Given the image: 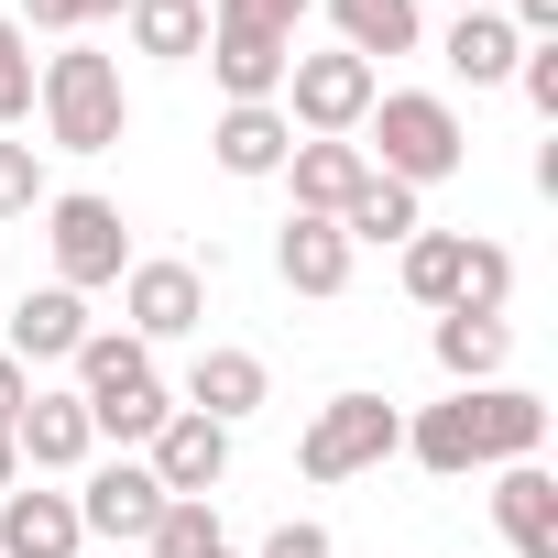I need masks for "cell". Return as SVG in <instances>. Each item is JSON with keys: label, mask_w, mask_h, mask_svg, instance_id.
Instances as JSON below:
<instances>
[{"label": "cell", "mask_w": 558, "mask_h": 558, "mask_svg": "<svg viewBox=\"0 0 558 558\" xmlns=\"http://www.w3.org/2000/svg\"><path fill=\"white\" fill-rule=\"evenodd\" d=\"M405 449H416V471H438V482L536 460V449H547V395H525V384H449V405L405 416Z\"/></svg>", "instance_id": "obj_1"}, {"label": "cell", "mask_w": 558, "mask_h": 558, "mask_svg": "<svg viewBox=\"0 0 558 558\" xmlns=\"http://www.w3.org/2000/svg\"><path fill=\"white\" fill-rule=\"evenodd\" d=\"M34 110H45V143H56V154H110V143L132 132L121 56H88V45L45 56V66H34Z\"/></svg>", "instance_id": "obj_2"}, {"label": "cell", "mask_w": 558, "mask_h": 558, "mask_svg": "<svg viewBox=\"0 0 558 558\" xmlns=\"http://www.w3.org/2000/svg\"><path fill=\"white\" fill-rule=\"evenodd\" d=\"M373 143H362V165L373 175H395V186H438V175H460L471 165V132H460V110L438 99V88H384L373 99V121H362Z\"/></svg>", "instance_id": "obj_3"}, {"label": "cell", "mask_w": 558, "mask_h": 558, "mask_svg": "<svg viewBox=\"0 0 558 558\" xmlns=\"http://www.w3.org/2000/svg\"><path fill=\"white\" fill-rule=\"evenodd\" d=\"M395 449H405L395 395H329V405L307 416V438H296V471H307V482H362V471H384Z\"/></svg>", "instance_id": "obj_4"}, {"label": "cell", "mask_w": 558, "mask_h": 558, "mask_svg": "<svg viewBox=\"0 0 558 558\" xmlns=\"http://www.w3.org/2000/svg\"><path fill=\"white\" fill-rule=\"evenodd\" d=\"M373 99H384V77L329 45V56H296V66H286V99H274V110H286L296 143H351V132L373 121Z\"/></svg>", "instance_id": "obj_5"}, {"label": "cell", "mask_w": 558, "mask_h": 558, "mask_svg": "<svg viewBox=\"0 0 558 558\" xmlns=\"http://www.w3.org/2000/svg\"><path fill=\"white\" fill-rule=\"evenodd\" d=\"M45 252H56V286H66V296L121 286V274H132V219H121L110 197L66 186V197H45Z\"/></svg>", "instance_id": "obj_6"}, {"label": "cell", "mask_w": 558, "mask_h": 558, "mask_svg": "<svg viewBox=\"0 0 558 558\" xmlns=\"http://www.w3.org/2000/svg\"><path fill=\"white\" fill-rule=\"evenodd\" d=\"M197 318H208V274L175 263V252H154V263L132 252V274H121V340L154 351V340H186Z\"/></svg>", "instance_id": "obj_7"}, {"label": "cell", "mask_w": 558, "mask_h": 558, "mask_svg": "<svg viewBox=\"0 0 558 558\" xmlns=\"http://www.w3.org/2000/svg\"><path fill=\"white\" fill-rule=\"evenodd\" d=\"M143 471H154L175 504H208V493L230 482V427H208V416H186V405H175V416L143 438Z\"/></svg>", "instance_id": "obj_8"}, {"label": "cell", "mask_w": 558, "mask_h": 558, "mask_svg": "<svg viewBox=\"0 0 558 558\" xmlns=\"http://www.w3.org/2000/svg\"><path fill=\"white\" fill-rule=\"evenodd\" d=\"M154 514H165V482H154L143 460H99V471L77 482V525H88V536H110V547H143V536H154Z\"/></svg>", "instance_id": "obj_9"}, {"label": "cell", "mask_w": 558, "mask_h": 558, "mask_svg": "<svg viewBox=\"0 0 558 558\" xmlns=\"http://www.w3.org/2000/svg\"><path fill=\"white\" fill-rule=\"evenodd\" d=\"M286 66H296V45H286V34H252V23H219V12H208V77L230 88V110L286 99Z\"/></svg>", "instance_id": "obj_10"}, {"label": "cell", "mask_w": 558, "mask_h": 558, "mask_svg": "<svg viewBox=\"0 0 558 558\" xmlns=\"http://www.w3.org/2000/svg\"><path fill=\"white\" fill-rule=\"evenodd\" d=\"M88 525H77V493L56 482H12L0 493V558H77Z\"/></svg>", "instance_id": "obj_11"}, {"label": "cell", "mask_w": 558, "mask_h": 558, "mask_svg": "<svg viewBox=\"0 0 558 558\" xmlns=\"http://www.w3.org/2000/svg\"><path fill=\"white\" fill-rule=\"evenodd\" d=\"M263 395H274L263 351H197V362H186V416H208V427L263 416Z\"/></svg>", "instance_id": "obj_12"}, {"label": "cell", "mask_w": 558, "mask_h": 558, "mask_svg": "<svg viewBox=\"0 0 558 558\" xmlns=\"http://www.w3.org/2000/svg\"><path fill=\"white\" fill-rule=\"evenodd\" d=\"M12 449H23L34 482H56V471H88L99 438H88V405H77V395H34V405L12 416Z\"/></svg>", "instance_id": "obj_13"}, {"label": "cell", "mask_w": 558, "mask_h": 558, "mask_svg": "<svg viewBox=\"0 0 558 558\" xmlns=\"http://www.w3.org/2000/svg\"><path fill=\"white\" fill-rule=\"evenodd\" d=\"M493 525H504L514 558H558V482L536 460H504L493 471Z\"/></svg>", "instance_id": "obj_14"}, {"label": "cell", "mask_w": 558, "mask_h": 558, "mask_svg": "<svg viewBox=\"0 0 558 558\" xmlns=\"http://www.w3.org/2000/svg\"><path fill=\"white\" fill-rule=\"evenodd\" d=\"M274 274H286V286L296 296H340L351 286V241H340V219H286V230H274Z\"/></svg>", "instance_id": "obj_15"}, {"label": "cell", "mask_w": 558, "mask_h": 558, "mask_svg": "<svg viewBox=\"0 0 558 558\" xmlns=\"http://www.w3.org/2000/svg\"><path fill=\"white\" fill-rule=\"evenodd\" d=\"M77 340H88V296L34 286V296L12 307V362H23V373H34V362H77Z\"/></svg>", "instance_id": "obj_16"}, {"label": "cell", "mask_w": 558, "mask_h": 558, "mask_svg": "<svg viewBox=\"0 0 558 558\" xmlns=\"http://www.w3.org/2000/svg\"><path fill=\"white\" fill-rule=\"evenodd\" d=\"M208 154H219V175H286L296 132H286V110H274V99H252V110H219Z\"/></svg>", "instance_id": "obj_17"}, {"label": "cell", "mask_w": 558, "mask_h": 558, "mask_svg": "<svg viewBox=\"0 0 558 558\" xmlns=\"http://www.w3.org/2000/svg\"><path fill=\"white\" fill-rule=\"evenodd\" d=\"M362 175H373V165H362V143H296V154H286V186H296V208H307V219H340Z\"/></svg>", "instance_id": "obj_18"}, {"label": "cell", "mask_w": 558, "mask_h": 558, "mask_svg": "<svg viewBox=\"0 0 558 558\" xmlns=\"http://www.w3.org/2000/svg\"><path fill=\"white\" fill-rule=\"evenodd\" d=\"M66 373H77V405H121V395H143V384H154V351H143V340H121V329H88Z\"/></svg>", "instance_id": "obj_19"}, {"label": "cell", "mask_w": 558, "mask_h": 558, "mask_svg": "<svg viewBox=\"0 0 558 558\" xmlns=\"http://www.w3.org/2000/svg\"><path fill=\"white\" fill-rule=\"evenodd\" d=\"M438 56H449V77H471V88H504V77H514V56H525V34H514L504 12H460Z\"/></svg>", "instance_id": "obj_20"}, {"label": "cell", "mask_w": 558, "mask_h": 558, "mask_svg": "<svg viewBox=\"0 0 558 558\" xmlns=\"http://www.w3.org/2000/svg\"><path fill=\"white\" fill-rule=\"evenodd\" d=\"M416 230H427V208H416V186H395V175H362L351 208H340V241H351V252H362V241H395V252H405Z\"/></svg>", "instance_id": "obj_21"}, {"label": "cell", "mask_w": 558, "mask_h": 558, "mask_svg": "<svg viewBox=\"0 0 558 558\" xmlns=\"http://www.w3.org/2000/svg\"><path fill=\"white\" fill-rule=\"evenodd\" d=\"M504 362H514V318H438V373L449 384H504Z\"/></svg>", "instance_id": "obj_22"}, {"label": "cell", "mask_w": 558, "mask_h": 558, "mask_svg": "<svg viewBox=\"0 0 558 558\" xmlns=\"http://www.w3.org/2000/svg\"><path fill=\"white\" fill-rule=\"evenodd\" d=\"M329 23H340V56H362V66L373 56H416V34H427L416 0H329Z\"/></svg>", "instance_id": "obj_23"}, {"label": "cell", "mask_w": 558, "mask_h": 558, "mask_svg": "<svg viewBox=\"0 0 558 558\" xmlns=\"http://www.w3.org/2000/svg\"><path fill=\"white\" fill-rule=\"evenodd\" d=\"M132 45L143 56H165V66H186V56H208V12H186V0H132Z\"/></svg>", "instance_id": "obj_24"}, {"label": "cell", "mask_w": 558, "mask_h": 558, "mask_svg": "<svg viewBox=\"0 0 558 558\" xmlns=\"http://www.w3.org/2000/svg\"><path fill=\"white\" fill-rule=\"evenodd\" d=\"M460 252H471V230H416L405 241V296L416 307H449L460 296Z\"/></svg>", "instance_id": "obj_25"}, {"label": "cell", "mask_w": 558, "mask_h": 558, "mask_svg": "<svg viewBox=\"0 0 558 558\" xmlns=\"http://www.w3.org/2000/svg\"><path fill=\"white\" fill-rule=\"evenodd\" d=\"M449 307H460V318H504V307H514V252H504V241H471V252H460V296H449ZM449 307H438V318H449Z\"/></svg>", "instance_id": "obj_26"}, {"label": "cell", "mask_w": 558, "mask_h": 558, "mask_svg": "<svg viewBox=\"0 0 558 558\" xmlns=\"http://www.w3.org/2000/svg\"><path fill=\"white\" fill-rule=\"evenodd\" d=\"M143 547H154V558H219L230 536H219V504H175V493H165V514H154Z\"/></svg>", "instance_id": "obj_27"}, {"label": "cell", "mask_w": 558, "mask_h": 558, "mask_svg": "<svg viewBox=\"0 0 558 558\" xmlns=\"http://www.w3.org/2000/svg\"><path fill=\"white\" fill-rule=\"evenodd\" d=\"M12 121H34V34L0 12V132Z\"/></svg>", "instance_id": "obj_28"}, {"label": "cell", "mask_w": 558, "mask_h": 558, "mask_svg": "<svg viewBox=\"0 0 558 558\" xmlns=\"http://www.w3.org/2000/svg\"><path fill=\"white\" fill-rule=\"evenodd\" d=\"M34 208H45V154L0 132V219H34Z\"/></svg>", "instance_id": "obj_29"}, {"label": "cell", "mask_w": 558, "mask_h": 558, "mask_svg": "<svg viewBox=\"0 0 558 558\" xmlns=\"http://www.w3.org/2000/svg\"><path fill=\"white\" fill-rule=\"evenodd\" d=\"M110 12H132V0H23V34H88V23H110Z\"/></svg>", "instance_id": "obj_30"}, {"label": "cell", "mask_w": 558, "mask_h": 558, "mask_svg": "<svg viewBox=\"0 0 558 558\" xmlns=\"http://www.w3.org/2000/svg\"><path fill=\"white\" fill-rule=\"evenodd\" d=\"M219 23H252V34H286V45H296L307 0H219Z\"/></svg>", "instance_id": "obj_31"}, {"label": "cell", "mask_w": 558, "mask_h": 558, "mask_svg": "<svg viewBox=\"0 0 558 558\" xmlns=\"http://www.w3.org/2000/svg\"><path fill=\"white\" fill-rule=\"evenodd\" d=\"M514 88H525V110L558 121V45H525V56H514Z\"/></svg>", "instance_id": "obj_32"}, {"label": "cell", "mask_w": 558, "mask_h": 558, "mask_svg": "<svg viewBox=\"0 0 558 558\" xmlns=\"http://www.w3.org/2000/svg\"><path fill=\"white\" fill-rule=\"evenodd\" d=\"M252 558H329V525H307V514H286V525H274Z\"/></svg>", "instance_id": "obj_33"}, {"label": "cell", "mask_w": 558, "mask_h": 558, "mask_svg": "<svg viewBox=\"0 0 558 558\" xmlns=\"http://www.w3.org/2000/svg\"><path fill=\"white\" fill-rule=\"evenodd\" d=\"M504 23H514L525 45H558V0H504Z\"/></svg>", "instance_id": "obj_34"}, {"label": "cell", "mask_w": 558, "mask_h": 558, "mask_svg": "<svg viewBox=\"0 0 558 558\" xmlns=\"http://www.w3.org/2000/svg\"><path fill=\"white\" fill-rule=\"evenodd\" d=\"M23 405H34V373H23V362H12V351H0V427H12V416H23Z\"/></svg>", "instance_id": "obj_35"}, {"label": "cell", "mask_w": 558, "mask_h": 558, "mask_svg": "<svg viewBox=\"0 0 558 558\" xmlns=\"http://www.w3.org/2000/svg\"><path fill=\"white\" fill-rule=\"evenodd\" d=\"M23 482V449H12V427H0V493H12Z\"/></svg>", "instance_id": "obj_36"}, {"label": "cell", "mask_w": 558, "mask_h": 558, "mask_svg": "<svg viewBox=\"0 0 558 558\" xmlns=\"http://www.w3.org/2000/svg\"><path fill=\"white\" fill-rule=\"evenodd\" d=\"M460 12H504V0H460Z\"/></svg>", "instance_id": "obj_37"}, {"label": "cell", "mask_w": 558, "mask_h": 558, "mask_svg": "<svg viewBox=\"0 0 558 558\" xmlns=\"http://www.w3.org/2000/svg\"><path fill=\"white\" fill-rule=\"evenodd\" d=\"M186 12H219V0H186Z\"/></svg>", "instance_id": "obj_38"}, {"label": "cell", "mask_w": 558, "mask_h": 558, "mask_svg": "<svg viewBox=\"0 0 558 558\" xmlns=\"http://www.w3.org/2000/svg\"><path fill=\"white\" fill-rule=\"evenodd\" d=\"M219 558H241V547H219Z\"/></svg>", "instance_id": "obj_39"}]
</instances>
